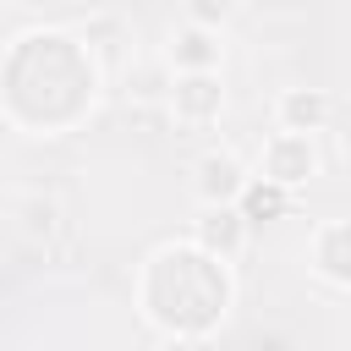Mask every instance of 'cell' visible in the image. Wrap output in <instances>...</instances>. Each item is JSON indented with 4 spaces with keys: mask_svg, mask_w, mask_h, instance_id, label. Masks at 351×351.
Here are the masks:
<instances>
[{
    "mask_svg": "<svg viewBox=\"0 0 351 351\" xmlns=\"http://www.w3.org/2000/svg\"><path fill=\"white\" fill-rule=\"evenodd\" d=\"M203 44H208L203 33H181V55H186L192 66H208V60H214V49H203Z\"/></svg>",
    "mask_w": 351,
    "mask_h": 351,
    "instance_id": "5b68a950",
    "label": "cell"
},
{
    "mask_svg": "<svg viewBox=\"0 0 351 351\" xmlns=\"http://www.w3.org/2000/svg\"><path fill=\"white\" fill-rule=\"evenodd\" d=\"M313 170V148L302 143V137H274V148H269V176L280 181V186H291V181H302Z\"/></svg>",
    "mask_w": 351,
    "mask_h": 351,
    "instance_id": "6da1fadb",
    "label": "cell"
},
{
    "mask_svg": "<svg viewBox=\"0 0 351 351\" xmlns=\"http://www.w3.org/2000/svg\"><path fill=\"white\" fill-rule=\"evenodd\" d=\"M280 110H285L291 121H318V115H324V99H318V93H291Z\"/></svg>",
    "mask_w": 351,
    "mask_h": 351,
    "instance_id": "277c9868",
    "label": "cell"
},
{
    "mask_svg": "<svg viewBox=\"0 0 351 351\" xmlns=\"http://www.w3.org/2000/svg\"><path fill=\"white\" fill-rule=\"evenodd\" d=\"M241 192V165L230 154H208L203 159V197H236Z\"/></svg>",
    "mask_w": 351,
    "mask_h": 351,
    "instance_id": "7a4b0ae2",
    "label": "cell"
},
{
    "mask_svg": "<svg viewBox=\"0 0 351 351\" xmlns=\"http://www.w3.org/2000/svg\"><path fill=\"white\" fill-rule=\"evenodd\" d=\"M176 110H186V115H208V110H219V88H214L208 77H186V82L176 88Z\"/></svg>",
    "mask_w": 351,
    "mask_h": 351,
    "instance_id": "3957f363",
    "label": "cell"
}]
</instances>
